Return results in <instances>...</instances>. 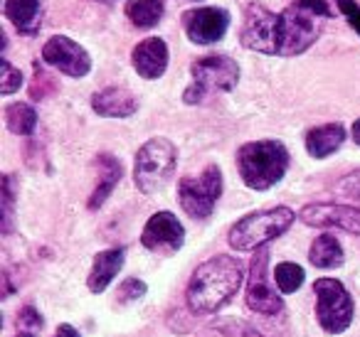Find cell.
<instances>
[{
  "instance_id": "603a6c76",
  "label": "cell",
  "mask_w": 360,
  "mask_h": 337,
  "mask_svg": "<svg viewBox=\"0 0 360 337\" xmlns=\"http://www.w3.org/2000/svg\"><path fill=\"white\" fill-rule=\"evenodd\" d=\"M274 281H276V288H279L281 293H296L301 288V283L306 281V273L301 266H296V263H279L274 271Z\"/></svg>"
},
{
  "instance_id": "277c9868",
  "label": "cell",
  "mask_w": 360,
  "mask_h": 337,
  "mask_svg": "<svg viewBox=\"0 0 360 337\" xmlns=\"http://www.w3.org/2000/svg\"><path fill=\"white\" fill-rule=\"evenodd\" d=\"M294 219L296 212L289 207H271L247 214L230 229L227 242L235 251H257V249L266 246L271 239L281 237L294 224Z\"/></svg>"
},
{
  "instance_id": "9c48e42d",
  "label": "cell",
  "mask_w": 360,
  "mask_h": 337,
  "mask_svg": "<svg viewBox=\"0 0 360 337\" xmlns=\"http://www.w3.org/2000/svg\"><path fill=\"white\" fill-rule=\"evenodd\" d=\"M269 268V246L257 249L255 258L250 261V278H247V308L259 315H276L284 308V300L276 288L266 278Z\"/></svg>"
},
{
  "instance_id": "4316f807",
  "label": "cell",
  "mask_w": 360,
  "mask_h": 337,
  "mask_svg": "<svg viewBox=\"0 0 360 337\" xmlns=\"http://www.w3.org/2000/svg\"><path fill=\"white\" fill-rule=\"evenodd\" d=\"M42 325H45V320H42V315L32 305H25L20 312H18V330L35 332L37 335V330H42Z\"/></svg>"
},
{
  "instance_id": "2e32d148",
  "label": "cell",
  "mask_w": 360,
  "mask_h": 337,
  "mask_svg": "<svg viewBox=\"0 0 360 337\" xmlns=\"http://www.w3.org/2000/svg\"><path fill=\"white\" fill-rule=\"evenodd\" d=\"M124 258H126L124 249H106V251L96 253L94 263H91L89 276H86V286H89V291L91 293H104L106 288L111 286V281L116 278V273L124 268Z\"/></svg>"
},
{
  "instance_id": "e0dca14e",
  "label": "cell",
  "mask_w": 360,
  "mask_h": 337,
  "mask_svg": "<svg viewBox=\"0 0 360 337\" xmlns=\"http://www.w3.org/2000/svg\"><path fill=\"white\" fill-rule=\"evenodd\" d=\"M343 140H345L343 124H326L319 126V128H311L306 133V150H309L311 158L323 160L328 155H333L343 145Z\"/></svg>"
},
{
  "instance_id": "ba28073f",
  "label": "cell",
  "mask_w": 360,
  "mask_h": 337,
  "mask_svg": "<svg viewBox=\"0 0 360 337\" xmlns=\"http://www.w3.org/2000/svg\"><path fill=\"white\" fill-rule=\"evenodd\" d=\"M222 194V170L217 165H207L195 178H183L178 183L180 207L186 209L188 217L207 219L215 212V204Z\"/></svg>"
},
{
  "instance_id": "52a82bcc",
  "label": "cell",
  "mask_w": 360,
  "mask_h": 337,
  "mask_svg": "<svg viewBox=\"0 0 360 337\" xmlns=\"http://www.w3.org/2000/svg\"><path fill=\"white\" fill-rule=\"evenodd\" d=\"M316 293V320L328 335H340L353 322V298L348 288L335 278H319L314 283Z\"/></svg>"
},
{
  "instance_id": "6da1fadb",
  "label": "cell",
  "mask_w": 360,
  "mask_h": 337,
  "mask_svg": "<svg viewBox=\"0 0 360 337\" xmlns=\"http://www.w3.org/2000/svg\"><path fill=\"white\" fill-rule=\"evenodd\" d=\"M240 40L252 52L294 57L319 40V25L314 13L304 11L301 6H289L281 13H271L262 3H250L245 8Z\"/></svg>"
},
{
  "instance_id": "ac0fdd59",
  "label": "cell",
  "mask_w": 360,
  "mask_h": 337,
  "mask_svg": "<svg viewBox=\"0 0 360 337\" xmlns=\"http://www.w3.org/2000/svg\"><path fill=\"white\" fill-rule=\"evenodd\" d=\"M6 15L22 35H35L42 25L40 0H6Z\"/></svg>"
},
{
  "instance_id": "3957f363",
  "label": "cell",
  "mask_w": 360,
  "mask_h": 337,
  "mask_svg": "<svg viewBox=\"0 0 360 337\" xmlns=\"http://www.w3.org/2000/svg\"><path fill=\"white\" fill-rule=\"evenodd\" d=\"M237 168L247 187L264 192L286 175L289 150L281 140H252L237 150Z\"/></svg>"
},
{
  "instance_id": "836d02e7",
  "label": "cell",
  "mask_w": 360,
  "mask_h": 337,
  "mask_svg": "<svg viewBox=\"0 0 360 337\" xmlns=\"http://www.w3.org/2000/svg\"><path fill=\"white\" fill-rule=\"evenodd\" d=\"M15 337H35V332H22V330H18Z\"/></svg>"
},
{
  "instance_id": "5bb4252c",
  "label": "cell",
  "mask_w": 360,
  "mask_h": 337,
  "mask_svg": "<svg viewBox=\"0 0 360 337\" xmlns=\"http://www.w3.org/2000/svg\"><path fill=\"white\" fill-rule=\"evenodd\" d=\"M131 62L143 79H160L168 67V45L160 37H146L134 47Z\"/></svg>"
},
{
  "instance_id": "f1b7e54d",
  "label": "cell",
  "mask_w": 360,
  "mask_h": 337,
  "mask_svg": "<svg viewBox=\"0 0 360 337\" xmlns=\"http://www.w3.org/2000/svg\"><path fill=\"white\" fill-rule=\"evenodd\" d=\"M338 190L345 194V197H350V199H358V202H360V170H355V173L345 175V178L340 180Z\"/></svg>"
},
{
  "instance_id": "9a60e30c",
  "label": "cell",
  "mask_w": 360,
  "mask_h": 337,
  "mask_svg": "<svg viewBox=\"0 0 360 337\" xmlns=\"http://www.w3.org/2000/svg\"><path fill=\"white\" fill-rule=\"evenodd\" d=\"M91 109L104 119H129L139 111V99L124 86H106L91 96Z\"/></svg>"
},
{
  "instance_id": "484cf974",
  "label": "cell",
  "mask_w": 360,
  "mask_h": 337,
  "mask_svg": "<svg viewBox=\"0 0 360 337\" xmlns=\"http://www.w3.org/2000/svg\"><path fill=\"white\" fill-rule=\"evenodd\" d=\"M146 291H148V286H146L141 278H126V281L119 286V291H116V300L119 303L141 300V298L146 296Z\"/></svg>"
},
{
  "instance_id": "7a4b0ae2",
  "label": "cell",
  "mask_w": 360,
  "mask_h": 337,
  "mask_svg": "<svg viewBox=\"0 0 360 337\" xmlns=\"http://www.w3.org/2000/svg\"><path fill=\"white\" fill-rule=\"evenodd\" d=\"M242 281L245 276H242L240 261L220 253V256L207 258L193 271L186 300L195 315H212L237 296Z\"/></svg>"
},
{
  "instance_id": "cb8c5ba5",
  "label": "cell",
  "mask_w": 360,
  "mask_h": 337,
  "mask_svg": "<svg viewBox=\"0 0 360 337\" xmlns=\"http://www.w3.org/2000/svg\"><path fill=\"white\" fill-rule=\"evenodd\" d=\"M0 70H3V72H0V94H3V96L15 94V91L20 89V84H22V72L15 70V67H13L8 60H3Z\"/></svg>"
},
{
  "instance_id": "4dcf8cb0",
  "label": "cell",
  "mask_w": 360,
  "mask_h": 337,
  "mask_svg": "<svg viewBox=\"0 0 360 337\" xmlns=\"http://www.w3.org/2000/svg\"><path fill=\"white\" fill-rule=\"evenodd\" d=\"M55 337H82V335H79V330H77L75 325H70V322H62V325L57 327Z\"/></svg>"
},
{
  "instance_id": "d6a6232c",
  "label": "cell",
  "mask_w": 360,
  "mask_h": 337,
  "mask_svg": "<svg viewBox=\"0 0 360 337\" xmlns=\"http://www.w3.org/2000/svg\"><path fill=\"white\" fill-rule=\"evenodd\" d=\"M353 140H355V143L360 145V119H358V121H355V124H353Z\"/></svg>"
},
{
  "instance_id": "7402d4cb",
  "label": "cell",
  "mask_w": 360,
  "mask_h": 337,
  "mask_svg": "<svg viewBox=\"0 0 360 337\" xmlns=\"http://www.w3.org/2000/svg\"><path fill=\"white\" fill-rule=\"evenodd\" d=\"M8 131L15 136H30L37 126V111L30 104H11L6 109Z\"/></svg>"
},
{
  "instance_id": "ffe728a7",
  "label": "cell",
  "mask_w": 360,
  "mask_h": 337,
  "mask_svg": "<svg viewBox=\"0 0 360 337\" xmlns=\"http://www.w3.org/2000/svg\"><path fill=\"white\" fill-rule=\"evenodd\" d=\"M309 261L314 263L316 268H338V266H343V261H345L343 246H340V242L333 234H321V237L311 244Z\"/></svg>"
},
{
  "instance_id": "8992f818",
  "label": "cell",
  "mask_w": 360,
  "mask_h": 337,
  "mask_svg": "<svg viewBox=\"0 0 360 337\" xmlns=\"http://www.w3.org/2000/svg\"><path fill=\"white\" fill-rule=\"evenodd\" d=\"M193 81L183 94L186 104H200L207 94L232 91L240 81V65L227 55H210L193 62Z\"/></svg>"
},
{
  "instance_id": "8fae6325",
  "label": "cell",
  "mask_w": 360,
  "mask_h": 337,
  "mask_svg": "<svg viewBox=\"0 0 360 337\" xmlns=\"http://www.w3.org/2000/svg\"><path fill=\"white\" fill-rule=\"evenodd\" d=\"M141 244L148 251L170 256L186 244V229H183V224L178 222V217L173 212H158L146 222Z\"/></svg>"
},
{
  "instance_id": "d4e9b609",
  "label": "cell",
  "mask_w": 360,
  "mask_h": 337,
  "mask_svg": "<svg viewBox=\"0 0 360 337\" xmlns=\"http://www.w3.org/2000/svg\"><path fill=\"white\" fill-rule=\"evenodd\" d=\"M13 209H15V190H13V178H3V234L13 232Z\"/></svg>"
},
{
  "instance_id": "1f68e13d",
  "label": "cell",
  "mask_w": 360,
  "mask_h": 337,
  "mask_svg": "<svg viewBox=\"0 0 360 337\" xmlns=\"http://www.w3.org/2000/svg\"><path fill=\"white\" fill-rule=\"evenodd\" d=\"M242 337H264V335H262L259 330H255L252 325H245L242 327Z\"/></svg>"
},
{
  "instance_id": "44dd1931",
  "label": "cell",
  "mask_w": 360,
  "mask_h": 337,
  "mask_svg": "<svg viewBox=\"0 0 360 337\" xmlns=\"http://www.w3.org/2000/svg\"><path fill=\"white\" fill-rule=\"evenodd\" d=\"M126 15L141 30H150L160 22L163 18V3L160 0H129L126 6Z\"/></svg>"
},
{
  "instance_id": "83f0119b",
  "label": "cell",
  "mask_w": 360,
  "mask_h": 337,
  "mask_svg": "<svg viewBox=\"0 0 360 337\" xmlns=\"http://www.w3.org/2000/svg\"><path fill=\"white\" fill-rule=\"evenodd\" d=\"M338 11L345 15L348 25L360 35V3H355V0H338Z\"/></svg>"
},
{
  "instance_id": "f546056e",
  "label": "cell",
  "mask_w": 360,
  "mask_h": 337,
  "mask_svg": "<svg viewBox=\"0 0 360 337\" xmlns=\"http://www.w3.org/2000/svg\"><path fill=\"white\" fill-rule=\"evenodd\" d=\"M296 6H301V8H304V11L314 13V15H321V18H330V15H333L326 0H299Z\"/></svg>"
},
{
  "instance_id": "d6986e66",
  "label": "cell",
  "mask_w": 360,
  "mask_h": 337,
  "mask_svg": "<svg viewBox=\"0 0 360 337\" xmlns=\"http://www.w3.org/2000/svg\"><path fill=\"white\" fill-rule=\"evenodd\" d=\"M96 165H99V170H101V180L89 197V209H99L101 204L106 202V197L111 194V190L116 187V183L121 180V175H124L121 160H116L114 155H109V153H101L99 158H96Z\"/></svg>"
},
{
  "instance_id": "4fadbf2b",
  "label": "cell",
  "mask_w": 360,
  "mask_h": 337,
  "mask_svg": "<svg viewBox=\"0 0 360 337\" xmlns=\"http://www.w3.org/2000/svg\"><path fill=\"white\" fill-rule=\"evenodd\" d=\"M299 219L309 227H338L348 234L360 237V209L348 207V204L333 202H316L306 204L299 212Z\"/></svg>"
},
{
  "instance_id": "5b68a950",
  "label": "cell",
  "mask_w": 360,
  "mask_h": 337,
  "mask_svg": "<svg viewBox=\"0 0 360 337\" xmlns=\"http://www.w3.org/2000/svg\"><path fill=\"white\" fill-rule=\"evenodd\" d=\"M175 163H178V150L168 138H150L136 153L134 165V180L136 187L143 194H153L160 187H165L175 173Z\"/></svg>"
},
{
  "instance_id": "30bf717a",
  "label": "cell",
  "mask_w": 360,
  "mask_h": 337,
  "mask_svg": "<svg viewBox=\"0 0 360 337\" xmlns=\"http://www.w3.org/2000/svg\"><path fill=\"white\" fill-rule=\"evenodd\" d=\"M42 60L67 77H86L91 70V57L82 45L65 35H55L42 47Z\"/></svg>"
},
{
  "instance_id": "7c38bea8",
  "label": "cell",
  "mask_w": 360,
  "mask_h": 337,
  "mask_svg": "<svg viewBox=\"0 0 360 337\" xmlns=\"http://www.w3.org/2000/svg\"><path fill=\"white\" fill-rule=\"evenodd\" d=\"M183 27L193 45H215L230 27V13L225 8H198L183 15Z\"/></svg>"
}]
</instances>
